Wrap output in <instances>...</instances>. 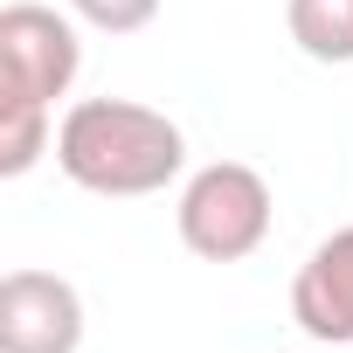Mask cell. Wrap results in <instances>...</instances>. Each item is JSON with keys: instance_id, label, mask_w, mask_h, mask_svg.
I'll use <instances>...</instances> for the list:
<instances>
[{"instance_id": "6da1fadb", "label": "cell", "mask_w": 353, "mask_h": 353, "mask_svg": "<svg viewBox=\"0 0 353 353\" xmlns=\"http://www.w3.org/2000/svg\"><path fill=\"white\" fill-rule=\"evenodd\" d=\"M56 166L83 194L104 201H139L159 194L166 181H181L188 166V139L166 111L132 104V97H83L63 111L56 125Z\"/></svg>"}, {"instance_id": "7a4b0ae2", "label": "cell", "mask_w": 353, "mask_h": 353, "mask_svg": "<svg viewBox=\"0 0 353 353\" xmlns=\"http://www.w3.org/2000/svg\"><path fill=\"white\" fill-rule=\"evenodd\" d=\"M270 181L256 166L243 159H215L201 173H188V188H181V208H173V229H181V243L201 256V263H243L263 250L270 236Z\"/></svg>"}, {"instance_id": "3957f363", "label": "cell", "mask_w": 353, "mask_h": 353, "mask_svg": "<svg viewBox=\"0 0 353 353\" xmlns=\"http://www.w3.org/2000/svg\"><path fill=\"white\" fill-rule=\"evenodd\" d=\"M83 70V42H77V21L42 8V0H14L0 8V90L8 97H35L56 111V97H70Z\"/></svg>"}, {"instance_id": "277c9868", "label": "cell", "mask_w": 353, "mask_h": 353, "mask_svg": "<svg viewBox=\"0 0 353 353\" xmlns=\"http://www.w3.org/2000/svg\"><path fill=\"white\" fill-rule=\"evenodd\" d=\"M83 346V298L56 270H8L0 277V353H77Z\"/></svg>"}, {"instance_id": "5b68a950", "label": "cell", "mask_w": 353, "mask_h": 353, "mask_svg": "<svg viewBox=\"0 0 353 353\" xmlns=\"http://www.w3.org/2000/svg\"><path fill=\"white\" fill-rule=\"evenodd\" d=\"M291 319L319 346H353V229H332L291 277Z\"/></svg>"}, {"instance_id": "8992f818", "label": "cell", "mask_w": 353, "mask_h": 353, "mask_svg": "<svg viewBox=\"0 0 353 353\" xmlns=\"http://www.w3.org/2000/svg\"><path fill=\"white\" fill-rule=\"evenodd\" d=\"M284 28L312 63H353V0H284Z\"/></svg>"}, {"instance_id": "52a82bcc", "label": "cell", "mask_w": 353, "mask_h": 353, "mask_svg": "<svg viewBox=\"0 0 353 353\" xmlns=\"http://www.w3.org/2000/svg\"><path fill=\"white\" fill-rule=\"evenodd\" d=\"M49 145H56V132H49V104H35V97H8V90H0V181H21V173H28Z\"/></svg>"}, {"instance_id": "ba28073f", "label": "cell", "mask_w": 353, "mask_h": 353, "mask_svg": "<svg viewBox=\"0 0 353 353\" xmlns=\"http://www.w3.org/2000/svg\"><path fill=\"white\" fill-rule=\"evenodd\" d=\"M70 8H77V21H90L97 35H139V28H152L159 0H70Z\"/></svg>"}]
</instances>
